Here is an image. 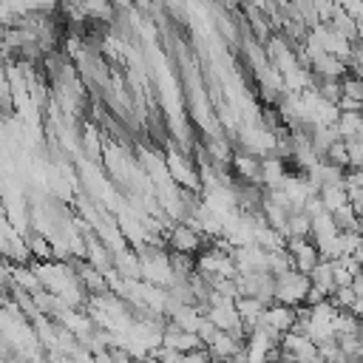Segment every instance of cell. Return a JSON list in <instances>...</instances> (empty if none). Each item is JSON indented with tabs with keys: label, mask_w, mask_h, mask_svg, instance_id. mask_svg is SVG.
Here are the masks:
<instances>
[{
	"label": "cell",
	"mask_w": 363,
	"mask_h": 363,
	"mask_svg": "<svg viewBox=\"0 0 363 363\" xmlns=\"http://www.w3.org/2000/svg\"><path fill=\"white\" fill-rule=\"evenodd\" d=\"M309 286H312V278L292 267V269L275 275V301L278 303H289V306H301L306 301Z\"/></svg>",
	"instance_id": "obj_1"
},
{
	"label": "cell",
	"mask_w": 363,
	"mask_h": 363,
	"mask_svg": "<svg viewBox=\"0 0 363 363\" xmlns=\"http://www.w3.org/2000/svg\"><path fill=\"white\" fill-rule=\"evenodd\" d=\"M207 235L196 227H190L187 221H176L173 227H167L164 233V244L167 250H179V252H190V255H199L204 247H207Z\"/></svg>",
	"instance_id": "obj_2"
},
{
	"label": "cell",
	"mask_w": 363,
	"mask_h": 363,
	"mask_svg": "<svg viewBox=\"0 0 363 363\" xmlns=\"http://www.w3.org/2000/svg\"><path fill=\"white\" fill-rule=\"evenodd\" d=\"M238 289L241 295H255L267 306L275 303V275L272 272H238Z\"/></svg>",
	"instance_id": "obj_3"
},
{
	"label": "cell",
	"mask_w": 363,
	"mask_h": 363,
	"mask_svg": "<svg viewBox=\"0 0 363 363\" xmlns=\"http://www.w3.org/2000/svg\"><path fill=\"white\" fill-rule=\"evenodd\" d=\"M164 162H167V170H170V176H173V179H176V182L184 187V190H196V193L201 190V182H199V179H201V173H199V170L190 164V159H187L184 153H179V150H170Z\"/></svg>",
	"instance_id": "obj_4"
},
{
	"label": "cell",
	"mask_w": 363,
	"mask_h": 363,
	"mask_svg": "<svg viewBox=\"0 0 363 363\" xmlns=\"http://www.w3.org/2000/svg\"><path fill=\"white\" fill-rule=\"evenodd\" d=\"M286 250H289V255H292V264H295V269H301V272H312L315 267H318V261H320V250H318V244L312 241V238H286Z\"/></svg>",
	"instance_id": "obj_5"
},
{
	"label": "cell",
	"mask_w": 363,
	"mask_h": 363,
	"mask_svg": "<svg viewBox=\"0 0 363 363\" xmlns=\"http://www.w3.org/2000/svg\"><path fill=\"white\" fill-rule=\"evenodd\" d=\"M162 346H170V349H179V352H193V349H201L204 346V340L196 335V332H187V329H182V326H176L173 320L164 326V332H162Z\"/></svg>",
	"instance_id": "obj_6"
},
{
	"label": "cell",
	"mask_w": 363,
	"mask_h": 363,
	"mask_svg": "<svg viewBox=\"0 0 363 363\" xmlns=\"http://www.w3.org/2000/svg\"><path fill=\"white\" fill-rule=\"evenodd\" d=\"M261 164H264V159L250 153V150H235V156H233V170H235L238 182H258L261 184Z\"/></svg>",
	"instance_id": "obj_7"
},
{
	"label": "cell",
	"mask_w": 363,
	"mask_h": 363,
	"mask_svg": "<svg viewBox=\"0 0 363 363\" xmlns=\"http://www.w3.org/2000/svg\"><path fill=\"white\" fill-rule=\"evenodd\" d=\"M235 309H238L241 320H244L250 329H255V326L261 323L264 312H267V303L258 301L255 295H241V298H235Z\"/></svg>",
	"instance_id": "obj_8"
},
{
	"label": "cell",
	"mask_w": 363,
	"mask_h": 363,
	"mask_svg": "<svg viewBox=\"0 0 363 363\" xmlns=\"http://www.w3.org/2000/svg\"><path fill=\"white\" fill-rule=\"evenodd\" d=\"M204 153H207V159L216 164V167H230L233 164V147H230V142L227 139H221V136H210L207 142H204Z\"/></svg>",
	"instance_id": "obj_9"
},
{
	"label": "cell",
	"mask_w": 363,
	"mask_h": 363,
	"mask_svg": "<svg viewBox=\"0 0 363 363\" xmlns=\"http://www.w3.org/2000/svg\"><path fill=\"white\" fill-rule=\"evenodd\" d=\"M82 11L88 20H96V23H113L116 17V6L113 0H79Z\"/></svg>",
	"instance_id": "obj_10"
},
{
	"label": "cell",
	"mask_w": 363,
	"mask_h": 363,
	"mask_svg": "<svg viewBox=\"0 0 363 363\" xmlns=\"http://www.w3.org/2000/svg\"><path fill=\"white\" fill-rule=\"evenodd\" d=\"M335 125L343 139H363V111H340Z\"/></svg>",
	"instance_id": "obj_11"
},
{
	"label": "cell",
	"mask_w": 363,
	"mask_h": 363,
	"mask_svg": "<svg viewBox=\"0 0 363 363\" xmlns=\"http://www.w3.org/2000/svg\"><path fill=\"white\" fill-rule=\"evenodd\" d=\"M320 199H323V207L329 213H335L343 204H349V190H346V184H323L320 187Z\"/></svg>",
	"instance_id": "obj_12"
},
{
	"label": "cell",
	"mask_w": 363,
	"mask_h": 363,
	"mask_svg": "<svg viewBox=\"0 0 363 363\" xmlns=\"http://www.w3.org/2000/svg\"><path fill=\"white\" fill-rule=\"evenodd\" d=\"M286 238H309L312 235V216L309 213H292L289 221H286V230H284Z\"/></svg>",
	"instance_id": "obj_13"
},
{
	"label": "cell",
	"mask_w": 363,
	"mask_h": 363,
	"mask_svg": "<svg viewBox=\"0 0 363 363\" xmlns=\"http://www.w3.org/2000/svg\"><path fill=\"white\" fill-rule=\"evenodd\" d=\"M332 216H335V224H337L340 233H349V230H357V233H360V216H357V210L352 207V201L343 204L340 210H335Z\"/></svg>",
	"instance_id": "obj_14"
},
{
	"label": "cell",
	"mask_w": 363,
	"mask_h": 363,
	"mask_svg": "<svg viewBox=\"0 0 363 363\" xmlns=\"http://www.w3.org/2000/svg\"><path fill=\"white\" fill-rule=\"evenodd\" d=\"M26 241H28V250H31V255H34L37 261H54V244H51L48 238H43L40 230L31 233Z\"/></svg>",
	"instance_id": "obj_15"
},
{
	"label": "cell",
	"mask_w": 363,
	"mask_h": 363,
	"mask_svg": "<svg viewBox=\"0 0 363 363\" xmlns=\"http://www.w3.org/2000/svg\"><path fill=\"white\" fill-rule=\"evenodd\" d=\"M309 278H312V284H318V286H323V289H335L337 284H335V269H332V261L329 258H320L318 261V267L309 272Z\"/></svg>",
	"instance_id": "obj_16"
},
{
	"label": "cell",
	"mask_w": 363,
	"mask_h": 363,
	"mask_svg": "<svg viewBox=\"0 0 363 363\" xmlns=\"http://www.w3.org/2000/svg\"><path fill=\"white\" fill-rule=\"evenodd\" d=\"M315 91H318L326 102H332V105H337L340 96H343V85H340V79H320V77H315Z\"/></svg>",
	"instance_id": "obj_17"
},
{
	"label": "cell",
	"mask_w": 363,
	"mask_h": 363,
	"mask_svg": "<svg viewBox=\"0 0 363 363\" xmlns=\"http://www.w3.org/2000/svg\"><path fill=\"white\" fill-rule=\"evenodd\" d=\"M354 301H357V292L352 289V284H346V286H335L332 295H329V303H332L335 309H352Z\"/></svg>",
	"instance_id": "obj_18"
},
{
	"label": "cell",
	"mask_w": 363,
	"mask_h": 363,
	"mask_svg": "<svg viewBox=\"0 0 363 363\" xmlns=\"http://www.w3.org/2000/svg\"><path fill=\"white\" fill-rule=\"evenodd\" d=\"M323 159H329L332 164H337V167L349 170V167H352V159H349V145H346V139H337V142L326 150V156H323Z\"/></svg>",
	"instance_id": "obj_19"
},
{
	"label": "cell",
	"mask_w": 363,
	"mask_h": 363,
	"mask_svg": "<svg viewBox=\"0 0 363 363\" xmlns=\"http://www.w3.org/2000/svg\"><path fill=\"white\" fill-rule=\"evenodd\" d=\"M82 145H85V150H88V156L96 162L99 159V133H96V128L91 125V128H85V136H82Z\"/></svg>",
	"instance_id": "obj_20"
},
{
	"label": "cell",
	"mask_w": 363,
	"mask_h": 363,
	"mask_svg": "<svg viewBox=\"0 0 363 363\" xmlns=\"http://www.w3.org/2000/svg\"><path fill=\"white\" fill-rule=\"evenodd\" d=\"M332 269H335V284L337 286H346V284H352V269L343 264V258H332Z\"/></svg>",
	"instance_id": "obj_21"
},
{
	"label": "cell",
	"mask_w": 363,
	"mask_h": 363,
	"mask_svg": "<svg viewBox=\"0 0 363 363\" xmlns=\"http://www.w3.org/2000/svg\"><path fill=\"white\" fill-rule=\"evenodd\" d=\"M329 295H332L329 289H323V286L312 284V286H309V292H306V301H303V303H306V306H318V303L329 301Z\"/></svg>",
	"instance_id": "obj_22"
},
{
	"label": "cell",
	"mask_w": 363,
	"mask_h": 363,
	"mask_svg": "<svg viewBox=\"0 0 363 363\" xmlns=\"http://www.w3.org/2000/svg\"><path fill=\"white\" fill-rule=\"evenodd\" d=\"M184 363H213V354H210L207 346H201V349L187 352V354H184Z\"/></svg>",
	"instance_id": "obj_23"
},
{
	"label": "cell",
	"mask_w": 363,
	"mask_h": 363,
	"mask_svg": "<svg viewBox=\"0 0 363 363\" xmlns=\"http://www.w3.org/2000/svg\"><path fill=\"white\" fill-rule=\"evenodd\" d=\"M340 9H346L354 20H363V0H337Z\"/></svg>",
	"instance_id": "obj_24"
},
{
	"label": "cell",
	"mask_w": 363,
	"mask_h": 363,
	"mask_svg": "<svg viewBox=\"0 0 363 363\" xmlns=\"http://www.w3.org/2000/svg\"><path fill=\"white\" fill-rule=\"evenodd\" d=\"M337 111H363V102L360 99H352V96H340Z\"/></svg>",
	"instance_id": "obj_25"
},
{
	"label": "cell",
	"mask_w": 363,
	"mask_h": 363,
	"mask_svg": "<svg viewBox=\"0 0 363 363\" xmlns=\"http://www.w3.org/2000/svg\"><path fill=\"white\" fill-rule=\"evenodd\" d=\"M352 289L357 292V298H363V272H357V275L352 278Z\"/></svg>",
	"instance_id": "obj_26"
},
{
	"label": "cell",
	"mask_w": 363,
	"mask_h": 363,
	"mask_svg": "<svg viewBox=\"0 0 363 363\" xmlns=\"http://www.w3.org/2000/svg\"><path fill=\"white\" fill-rule=\"evenodd\" d=\"M352 255H354V258H357V261H360V267H363V241H360V244H357V250H354V252H352Z\"/></svg>",
	"instance_id": "obj_27"
},
{
	"label": "cell",
	"mask_w": 363,
	"mask_h": 363,
	"mask_svg": "<svg viewBox=\"0 0 363 363\" xmlns=\"http://www.w3.org/2000/svg\"><path fill=\"white\" fill-rule=\"evenodd\" d=\"M6 363H28V360L20 354V357H6Z\"/></svg>",
	"instance_id": "obj_28"
},
{
	"label": "cell",
	"mask_w": 363,
	"mask_h": 363,
	"mask_svg": "<svg viewBox=\"0 0 363 363\" xmlns=\"http://www.w3.org/2000/svg\"><path fill=\"white\" fill-rule=\"evenodd\" d=\"M136 363H159V360H156V357H150V354H145V357H139Z\"/></svg>",
	"instance_id": "obj_29"
}]
</instances>
